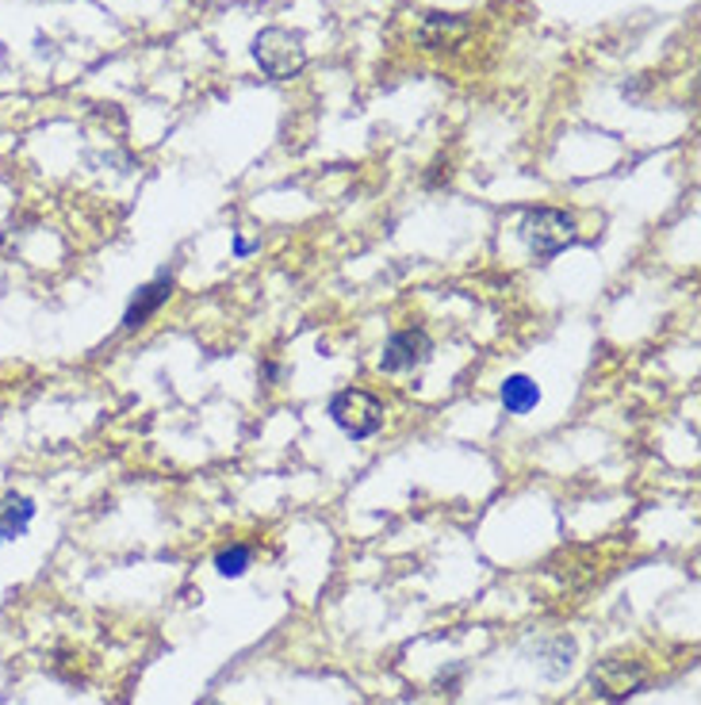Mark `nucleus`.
Listing matches in <instances>:
<instances>
[{"mask_svg":"<svg viewBox=\"0 0 701 705\" xmlns=\"http://www.w3.org/2000/svg\"><path fill=\"white\" fill-rule=\"evenodd\" d=\"M250 55H253V62L261 65V73L273 81L296 77V73L307 65L304 39H299L296 32H288V27H265V32L253 39Z\"/></svg>","mask_w":701,"mask_h":705,"instance_id":"nucleus-1","label":"nucleus"},{"mask_svg":"<svg viewBox=\"0 0 701 705\" xmlns=\"http://www.w3.org/2000/svg\"><path fill=\"white\" fill-rule=\"evenodd\" d=\"M330 418L334 426L353 441H365L372 433H380L383 426V403L376 399L372 392H360V387H349V392H337L330 399Z\"/></svg>","mask_w":701,"mask_h":705,"instance_id":"nucleus-2","label":"nucleus"},{"mask_svg":"<svg viewBox=\"0 0 701 705\" xmlns=\"http://www.w3.org/2000/svg\"><path fill=\"white\" fill-rule=\"evenodd\" d=\"M522 238L537 258H556L560 250H568L579 238L575 219L568 212H556V207H537L522 219Z\"/></svg>","mask_w":701,"mask_h":705,"instance_id":"nucleus-3","label":"nucleus"},{"mask_svg":"<svg viewBox=\"0 0 701 705\" xmlns=\"http://www.w3.org/2000/svg\"><path fill=\"white\" fill-rule=\"evenodd\" d=\"M433 357V342L421 330H399L388 337L380 352V369L383 372H414Z\"/></svg>","mask_w":701,"mask_h":705,"instance_id":"nucleus-4","label":"nucleus"},{"mask_svg":"<svg viewBox=\"0 0 701 705\" xmlns=\"http://www.w3.org/2000/svg\"><path fill=\"white\" fill-rule=\"evenodd\" d=\"M594 686L609 697V702H625L629 694H637L644 686V667L632 659H606L602 667H594Z\"/></svg>","mask_w":701,"mask_h":705,"instance_id":"nucleus-5","label":"nucleus"},{"mask_svg":"<svg viewBox=\"0 0 701 705\" xmlns=\"http://www.w3.org/2000/svg\"><path fill=\"white\" fill-rule=\"evenodd\" d=\"M533 656V667H537L545 679H563V674L575 667V641L563 633H553V636H540L537 644L525 648Z\"/></svg>","mask_w":701,"mask_h":705,"instance_id":"nucleus-6","label":"nucleus"},{"mask_svg":"<svg viewBox=\"0 0 701 705\" xmlns=\"http://www.w3.org/2000/svg\"><path fill=\"white\" fill-rule=\"evenodd\" d=\"M169 296H173V276L162 273L157 280H150L146 288H142L139 296L131 299V307H127V314H123V330L146 326V322L154 319L157 311H162V303H165Z\"/></svg>","mask_w":701,"mask_h":705,"instance_id":"nucleus-7","label":"nucleus"},{"mask_svg":"<svg viewBox=\"0 0 701 705\" xmlns=\"http://www.w3.org/2000/svg\"><path fill=\"white\" fill-rule=\"evenodd\" d=\"M460 39H467V20L464 16H444V12H429L418 27V43L426 50H444L456 47Z\"/></svg>","mask_w":701,"mask_h":705,"instance_id":"nucleus-8","label":"nucleus"},{"mask_svg":"<svg viewBox=\"0 0 701 705\" xmlns=\"http://www.w3.org/2000/svg\"><path fill=\"white\" fill-rule=\"evenodd\" d=\"M35 522V502L27 494H4L0 499V541H16Z\"/></svg>","mask_w":701,"mask_h":705,"instance_id":"nucleus-9","label":"nucleus"},{"mask_svg":"<svg viewBox=\"0 0 701 705\" xmlns=\"http://www.w3.org/2000/svg\"><path fill=\"white\" fill-rule=\"evenodd\" d=\"M499 399L507 407V415H530L540 403V387L530 377H507V384L499 387Z\"/></svg>","mask_w":701,"mask_h":705,"instance_id":"nucleus-10","label":"nucleus"},{"mask_svg":"<svg viewBox=\"0 0 701 705\" xmlns=\"http://www.w3.org/2000/svg\"><path fill=\"white\" fill-rule=\"evenodd\" d=\"M253 564V552L246 549V545H230V549H223L215 557V572L223 575V579H242L246 572H250Z\"/></svg>","mask_w":701,"mask_h":705,"instance_id":"nucleus-11","label":"nucleus"}]
</instances>
